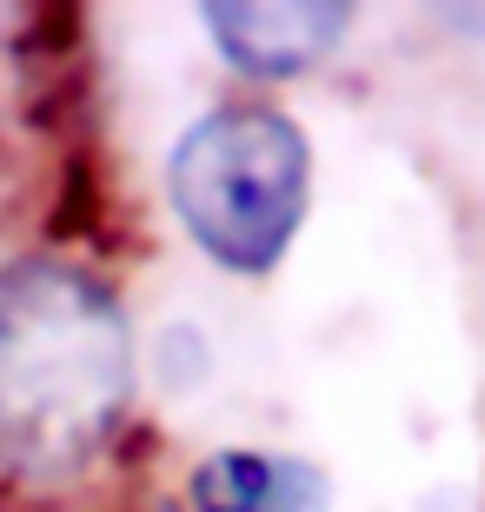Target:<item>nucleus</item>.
I'll list each match as a JSON object with an SVG mask.
<instances>
[{
    "label": "nucleus",
    "mask_w": 485,
    "mask_h": 512,
    "mask_svg": "<svg viewBox=\"0 0 485 512\" xmlns=\"http://www.w3.org/2000/svg\"><path fill=\"white\" fill-rule=\"evenodd\" d=\"M206 34L220 40V54L246 74H299L319 54H333V40L346 34V7L333 0H213L200 7Z\"/></svg>",
    "instance_id": "obj_3"
},
{
    "label": "nucleus",
    "mask_w": 485,
    "mask_h": 512,
    "mask_svg": "<svg viewBox=\"0 0 485 512\" xmlns=\"http://www.w3.org/2000/svg\"><path fill=\"white\" fill-rule=\"evenodd\" d=\"M306 140L273 107H220L173 147V207L226 273H266L306 220Z\"/></svg>",
    "instance_id": "obj_2"
},
{
    "label": "nucleus",
    "mask_w": 485,
    "mask_h": 512,
    "mask_svg": "<svg viewBox=\"0 0 485 512\" xmlns=\"http://www.w3.org/2000/svg\"><path fill=\"white\" fill-rule=\"evenodd\" d=\"M133 340L113 293L60 260L0 266V473L67 479L113 433Z\"/></svg>",
    "instance_id": "obj_1"
},
{
    "label": "nucleus",
    "mask_w": 485,
    "mask_h": 512,
    "mask_svg": "<svg viewBox=\"0 0 485 512\" xmlns=\"http://www.w3.org/2000/svg\"><path fill=\"white\" fill-rule=\"evenodd\" d=\"M193 512H326V479L286 453H213L193 466Z\"/></svg>",
    "instance_id": "obj_4"
}]
</instances>
